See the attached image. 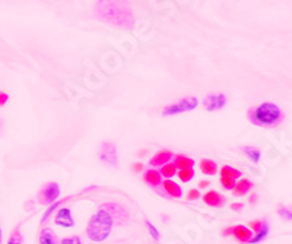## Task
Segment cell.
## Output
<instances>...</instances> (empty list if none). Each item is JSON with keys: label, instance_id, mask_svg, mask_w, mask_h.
I'll return each mask as SVG.
<instances>
[{"label": "cell", "instance_id": "6da1fadb", "mask_svg": "<svg viewBox=\"0 0 292 244\" xmlns=\"http://www.w3.org/2000/svg\"><path fill=\"white\" fill-rule=\"evenodd\" d=\"M95 15L101 21L118 28L132 29L136 23L135 13L127 0H98Z\"/></svg>", "mask_w": 292, "mask_h": 244}, {"label": "cell", "instance_id": "7a4b0ae2", "mask_svg": "<svg viewBox=\"0 0 292 244\" xmlns=\"http://www.w3.org/2000/svg\"><path fill=\"white\" fill-rule=\"evenodd\" d=\"M251 124L259 127H276L284 122V111L275 103H262L247 111Z\"/></svg>", "mask_w": 292, "mask_h": 244}, {"label": "cell", "instance_id": "3957f363", "mask_svg": "<svg viewBox=\"0 0 292 244\" xmlns=\"http://www.w3.org/2000/svg\"><path fill=\"white\" fill-rule=\"evenodd\" d=\"M114 224L115 222H114L111 214L105 208L101 206L91 217V220L87 225V236L94 243H102L110 237Z\"/></svg>", "mask_w": 292, "mask_h": 244}, {"label": "cell", "instance_id": "277c9868", "mask_svg": "<svg viewBox=\"0 0 292 244\" xmlns=\"http://www.w3.org/2000/svg\"><path fill=\"white\" fill-rule=\"evenodd\" d=\"M197 106H199V100L196 97H186V98H181V100L164 107L162 116L168 117V116H177L181 113H187V111L195 110Z\"/></svg>", "mask_w": 292, "mask_h": 244}, {"label": "cell", "instance_id": "5b68a950", "mask_svg": "<svg viewBox=\"0 0 292 244\" xmlns=\"http://www.w3.org/2000/svg\"><path fill=\"white\" fill-rule=\"evenodd\" d=\"M99 159L110 167H117L118 164V154H117V146L114 142L105 140L99 145V152H98Z\"/></svg>", "mask_w": 292, "mask_h": 244}, {"label": "cell", "instance_id": "8992f818", "mask_svg": "<svg viewBox=\"0 0 292 244\" xmlns=\"http://www.w3.org/2000/svg\"><path fill=\"white\" fill-rule=\"evenodd\" d=\"M60 196V187L56 181L47 183L40 192H38V202L41 205H51L53 202L57 200Z\"/></svg>", "mask_w": 292, "mask_h": 244}, {"label": "cell", "instance_id": "52a82bcc", "mask_svg": "<svg viewBox=\"0 0 292 244\" xmlns=\"http://www.w3.org/2000/svg\"><path fill=\"white\" fill-rule=\"evenodd\" d=\"M222 236L224 237L234 236L237 242H240V243H248L251 240V237H253V233L246 225H232V227H228V228L222 230Z\"/></svg>", "mask_w": 292, "mask_h": 244}, {"label": "cell", "instance_id": "ba28073f", "mask_svg": "<svg viewBox=\"0 0 292 244\" xmlns=\"http://www.w3.org/2000/svg\"><path fill=\"white\" fill-rule=\"evenodd\" d=\"M226 104V95L222 94V92H218V94H209L204 97L203 100V106L207 111H218L221 109H224Z\"/></svg>", "mask_w": 292, "mask_h": 244}, {"label": "cell", "instance_id": "9c48e42d", "mask_svg": "<svg viewBox=\"0 0 292 244\" xmlns=\"http://www.w3.org/2000/svg\"><path fill=\"white\" fill-rule=\"evenodd\" d=\"M102 208H105L111 214L114 222L117 221L121 225V224H126L129 221V212L124 206H121L118 203H104Z\"/></svg>", "mask_w": 292, "mask_h": 244}, {"label": "cell", "instance_id": "30bf717a", "mask_svg": "<svg viewBox=\"0 0 292 244\" xmlns=\"http://www.w3.org/2000/svg\"><path fill=\"white\" fill-rule=\"evenodd\" d=\"M54 224L63 228H72L75 225V220L72 217V211L67 206H63L57 211L54 217Z\"/></svg>", "mask_w": 292, "mask_h": 244}, {"label": "cell", "instance_id": "8fae6325", "mask_svg": "<svg viewBox=\"0 0 292 244\" xmlns=\"http://www.w3.org/2000/svg\"><path fill=\"white\" fill-rule=\"evenodd\" d=\"M173 156H174V152H173V151H170V149H162V151H158V152L151 158L149 164H151V167H162V165L171 162Z\"/></svg>", "mask_w": 292, "mask_h": 244}, {"label": "cell", "instance_id": "7c38bea8", "mask_svg": "<svg viewBox=\"0 0 292 244\" xmlns=\"http://www.w3.org/2000/svg\"><path fill=\"white\" fill-rule=\"evenodd\" d=\"M203 200H204L206 205H209L212 208H221V206L225 205V196L221 195L216 190H209L207 193H204Z\"/></svg>", "mask_w": 292, "mask_h": 244}, {"label": "cell", "instance_id": "4fadbf2b", "mask_svg": "<svg viewBox=\"0 0 292 244\" xmlns=\"http://www.w3.org/2000/svg\"><path fill=\"white\" fill-rule=\"evenodd\" d=\"M161 186H162L164 192H165L170 198L179 199V198L183 196V189H181V186H179V184H177L176 181H173L171 178L164 180V181L161 183Z\"/></svg>", "mask_w": 292, "mask_h": 244}, {"label": "cell", "instance_id": "5bb4252c", "mask_svg": "<svg viewBox=\"0 0 292 244\" xmlns=\"http://www.w3.org/2000/svg\"><path fill=\"white\" fill-rule=\"evenodd\" d=\"M143 180H145V183H148L151 187H159L161 183H162V176H161L159 170H157V168H149V170L145 171Z\"/></svg>", "mask_w": 292, "mask_h": 244}, {"label": "cell", "instance_id": "9a60e30c", "mask_svg": "<svg viewBox=\"0 0 292 244\" xmlns=\"http://www.w3.org/2000/svg\"><path fill=\"white\" fill-rule=\"evenodd\" d=\"M171 162L176 165L177 170H184V168H193L195 167V161L192 158H189L187 155H183V154L174 155Z\"/></svg>", "mask_w": 292, "mask_h": 244}, {"label": "cell", "instance_id": "2e32d148", "mask_svg": "<svg viewBox=\"0 0 292 244\" xmlns=\"http://www.w3.org/2000/svg\"><path fill=\"white\" fill-rule=\"evenodd\" d=\"M251 189H253V183L248 178H240L238 181H235V186H234L232 192H234L235 196H244Z\"/></svg>", "mask_w": 292, "mask_h": 244}, {"label": "cell", "instance_id": "e0dca14e", "mask_svg": "<svg viewBox=\"0 0 292 244\" xmlns=\"http://www.w3.org/2000/svg\"><path fill=\"white\" fill-rule=\"evenodd\" d=\"M38 244H59L56 234L50 230V228H43L40 231V237H38Z\"/></svg>", "mask_w": 292, "mask_h": 244}, {"label": "cell", "instance_id": "ac0fdd59", "mask_svg": "<svg viewBox=\"0 0 292 244\" xmlns=\"http://www.w3.org/2000/svg\"><path fill=\"white\" fill-rule=\"evenodd\" d=\"M200 171L206 176H215L216 171H218V164L213 161V159H202L200 161Z\"/></svg>", "mask_w": 292, "mask_h": 244}, {"label": "cell", "instance_id": "d6986e66", "mask_svg": "<svg viewBox=\"0 0 292 244\" xmlns=\"http://www.w3.org/2000/svg\"><path fill=\"white\" fill-rule=\"evenodd\" d=\"M243 149V152H244V155L253 162V164H257L259 161H260V156H262V152L256 148V146H251V145H246V146H243L241 148Z\"/></svg>", "mask_w": 292, "mask_h": 244}, {"label": "cell", "instance_id": "ffe728a7", "mask_svg": "<svg viewBox=\"0 0 292 244\" xmlns=\"http://www.w3.org/2000/svg\"><path fill=\"white\" fill-rule=\"evenodd\" d=\"M268 236H269V224L265 221V222H263V227H262L257 233H254V234H253V237H251V240L248 242V244L262 243Z\"/></svg>", "mask_w": 292, "mask_h": 244}, {"label": "cell", "instance_id": "44dd1931", "mask_svg": "<svg viewBox=\"0 0 292 244\" xmlns=\"http://www.w3.org/2000/svg\"><path fill=\"white\" fill-rule=\"evenodd\" d=\"M219 174H221V177H228V178H234V180H237V178H240V177H241V174H243V173H241L240 170H237V168L231 167V165H224V167L221 168Z\"/></svg>", "mask_w": 292, "mask_h": 244}, {"label": "cell", "instance_id": "7402d4cb", "mask_svg": "<svg viewBox=\"0 0 292 244\" xmlns=\"http://www.w3.org/2000/svg\"><path fill=\"white\" fill-rule=\"evenodd\" d=\"M67 199H65V200H56V202H53L51 205H48V209L44 212V215H43V218H41V224H44V222H47L48 221V218L53 215V212L56 211V209H59L60 206H62V203H65Z\"/></svg>", "mask_w": 292, "mask_h": 244}, {"label": "cell", "instance_id": "603a6c76", "mask_svg": "<svg viewBox=\"0 0 292 244\" xmlns=\"http://www.w3.org/2000/svg\"><path fill=\"white\" fill-rule=\"evenodd\" d=\"M159 173H161V176H162V177H165V178H171V177H174V176L177 174V168H176V165H174L173 162H168V164H165V165H162V167H161Z\"/></svg>", "mask_w": 292, "mask_h": 244}, {"label": "cell", "instance_id": "cb8c5ba5", "mask_svg": "<svg viewBox=\"0 0 292 244\" xmlns=\"http://www.w3.org/2000/svg\"><path fill=\"white\" fill-rule=\"evenodd\" d=\"M179 178L183 181V183H189L193 177H195V170L193 168H184V170H179L177 173Z\"/></svg>", "mask_w": 292, "mask_h": 244}, {"label": "cell", "instance_id": "d4e9b609", "mask_svg": "<svg viewBox=\"0 0 292 244\" xmlns=\"http://www.w3.org/2000/svg\"><path fill=\"white\" fill-rule=\"evenodd\" d=\"M6 244H23V237H22L21 231H19V230H15V231L12 233V236L9 237V240H7V243Z\"/></svg>", "mask_w": 292, "mask_h": 244}, {"label": "cell", "instance_id": "484cf974", "mask_svg": "<svg viewBox=\"0 0 292 244\" xmlns=\"http://www.w3.org/2000/svg\"><path fill=\"white\" fill-rule=\"evenodd\" d=\"M221 184L224 190H232L235 186V180L234 178H228V177H221Z\"/></svg>", "mask_w": 292, "mask_h": 244}, {"label": "cell", "instance_id": "4316f807", "mask_svg": "<svg viewBox=\"0 0 292 244\" xmlns=\"http://www.w3.org/2000/svg\"><path fill=\"white\" fill-rule=\"evenodd\" d=\"M146 224V228H148V231H149V234H151V237L154 239V240H159V233H158V230H157V227L151 222V221H146L145 222Z\"/></svg>", "mask_w": 292, "mask_h": 244}, {"label": "cell", "instance_id": "83f0119b", "mask_svg": "<svg viewBox=\"0 0 292 244\" xmlns=\"http://www.w3.org/2000/svg\"><path fill=\"white\" fill-rule=\"evenodd\" d=\"M59 244H84L82 243V239L79 236H70V237H66L63 239Z\"/></svg>", "mask_w": 292, "mask_h": 244}, {"label": "cell", "instance_id": "f1b7e54d", "mask_svg": "<svg viewBox=\"0 0 292 244\" xmlns=\"http://www.w3.org/2000/svg\"><path fill=\"white\" fill-rule=\"evenodd\" d=\"M263 222L265 221H262V220H256V221H253L251 224H250V230H251V233L254 234V233H257L262 227H263Z\"/></svg>", "mask_w": 292, "mask_h": 244}, {"label": "cell", "instance_id": "f546056e", "mask_svg": "<svg viewBox=\"0 0 292 244\" xmlns=\"http://www.w3.org/2000/svg\"><path fill=\"white\" fill-rule=\"evenodd\" d=\"M279 215H281L284 220H287V221H291L292 220V212L290 208H281V209H279Z\"/></svg>", "mask_w": 292, "mask_h": 244}, {"label": "cell", "instance_id": "4dcf8cb0", "mask_svg": "<svg viewBox=\"0 0 292 244\" xmlns=\"http://www.w3.org/2000/svg\"><path fill=\"white\" fill-rule=\"evenodd\" d=\"M199 198H200L199 189H192V190L187 193V200H196V199H199Z\"/></svg>", "mask_w": 292, "mask_h": 244}, {"label": "cell", "instance_id": "1f68e13d", "mask_svg": "<svg viewBox=\"0 0 292 244\" xmlns=\"http://www.w3.org/2000/svg\"><path fill=\"white\" fill-rule=\"evenodd\" d=\"M143 168H145L143 162H135V164L132 165V170H133L135 173H140V171H143Z\"/></svg>", "mask_w": 292, "mask_h": 244}, {"label": "cell", "instance_id": "d6a6232c", "mask_svg": "<svg viewBox=\"0 0 292 244\" xmlns=\"http://www.w3.org/2000/svg\"><path fill=\"white\" fill-rule=\"evenodd\" d=\"M7 101H9V95L6 92L0 91V107H3Z\"/></svg>", "mask_w": 292, "mask_h": 244}, {"label": "cell", "instance_id": "836d02e7", "mask_svg": "<svg viewBox=\"0 0 292 244\" xmlns=\"http://www.w3.org/2000/svg\"><path fill=\"white\" fill-rule=\"evenodd\" d=\"M243 208H244V203H241V202L232 203V205H231V209H232V211H241Z\"/></svg>", "mask_w": 292, "mask_h": 244}, {"label": "cell", "instance_id": "e575fe53", "mask_svg": "<svg viewBox=\"0 0 292 244\" xmlns=\"http://www.w3.org/2000/svg\"><path fill=\"white\" fill-rule=\"evenodd\" d=\"M207 186H209V181H207V180H202V181L199 183V187H200V189H204V187H207Z\"/></svg>", "mask_w": 292, "mask_h": 244}, {"label": "cell", "instance_id": "d590c367", "mask_svg": "<svg viewBox=\"0 0 292 244\" xmlns=\"http://www.w3.org/2000/svg\"><path fill=\"white\" fill-rule=\"evenodd\" d=\"M248 200H250V203H256V200H257V195H254V193H253V195L250 196V199H248Z\"/></svg>", "mask_w": 292, "mask_h": 244}, {"label": "cell", "instance_id": "8d00e7d4", "mask_svg": "<svg viewBox=\"0 0 292 244\" xmlns=\"http://www.w3.org/2000/svg\"><path fill=\"white\" fill-rule=\"evenodd\" d=\"M0 242H1V230H0Z\"/></svg>", "mask_w": 292, "mask_h": 244}]
</instances>
